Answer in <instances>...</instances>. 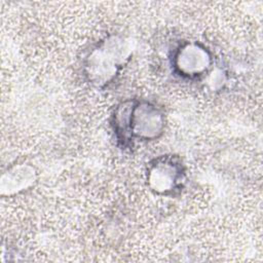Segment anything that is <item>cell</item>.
<instances>
[{"instance_id":"1","label":"cell","mask_w":263,"mask_h":263,"mask_svg":"<svg viewBox=\"0 0 263 263\" xmlns=\"http://www.w3.org/2000/svg\"><path fill=\"white\" fill-rule=\"evenodd\" d=\"M181 53L190 58V61H179L180 68L187 74L200 73L208 65L209 58L206 52L196 45L186 46Z\"/></svg>"}]
</instances>
